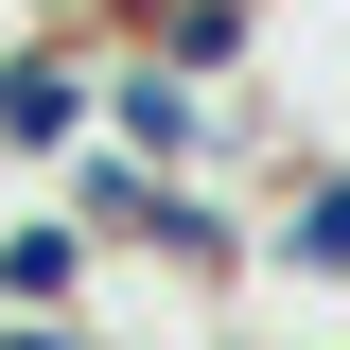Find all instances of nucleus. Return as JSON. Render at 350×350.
<instances>
[{
  "mask_svg": "<svg viewBox=\"0 0 350 350\" xmlns=\"http://www.w3.org/2000/svg\"><path fill=\"white\" fill-rule=\"evenodd\" d=\"M105 140V36H18L0 53V158H88Z\"/></svg>",
  "mask_w": 350,
  "mask_h": 350,
  "instance_id": "f257e3e1",
  "label": "nucleus"
},
{
  "mask_svg": "<svg viewBox=\"0 0 350 350\" xmlns=\"http://www.w3.org/2000/svg\"><path fill=\"white\" fill-rule=\"evenodd\" d=\"M245 245L280 262V280H350V158H333V140H298V158H280V193H262Z\"/></svg>",
  "mask_w": 350,
  "mask_h": 350,
  "instance_id": "f03ea898",
  "label": "nucleus"
},
{
  "mask_svg": "<svg viewBox=\"0 0 350 350\" xmlns=\"http://www.w3.org/2000/svg\"><path fill=\"white\" fill-rule=\"evenodd\" d=\"M88 280H105V245H88L70 211H0V315H88Z\"/></svg>",
  "mask_w": 350,
  "mask_h": 350,
  "instance_id": "7ed1b4c3",
  "label": "nucleus"
},
{
  "mask_svg": "<svg viewBox=\"0 0 350 350\" xmlns=\"http://www.w3.org/2000/svg\"><path fill=\"white\" fill-rule=\"evenodd\" d=\"M158 18H175V0H88V36H105V53H140Z\"/></svg>",
  "mask_w": 350,
  "mask_h": 350,
  "instance_id": "20e7f679",
  "label": "nucleus"
},
{
  "mask_svg": "<svg viewBox=\"0 0 350 350\" xmlns=\"http://www.w3.org/2000/svg\"><path fill=\"white\" fill-rule=\"evenodd\" d=\"M0 350H105L88 315H0Z\"/></svg>",
  "mask_w": 350,
  "mask_h": 350,
  "instance_id": "39448f33",
  "label": "nucleus"
},
{
  "mask_svg": "<svg viewBox=\"0 0 350 350\" xmlns=\"http://www.w3.org/2000/svg\"><path fill=\"white\" fill-rule=\"evenodd\" d=\"M228 350H333V333H228Z\"/></svg>",
  "mask_w": 350,
  "mask_h": 350,
  "instance_id": "423d86ee",
  "label": "nucleus"
},
{
  "mask_svg": "<svg viewBox=\"0 0 350 350\" xmlns=\"http://www.w3.org/2000/svg\"><path fill=\"white\" fill-rule=\"evenodd\" d=\"M0 53H18V0H0Z\"/></svg>",
  "mask_w": 350,
  "mask_h": 350,
  "instance_id": "0eeeda50",
  "label": "nucleus"
}]
</instances>
